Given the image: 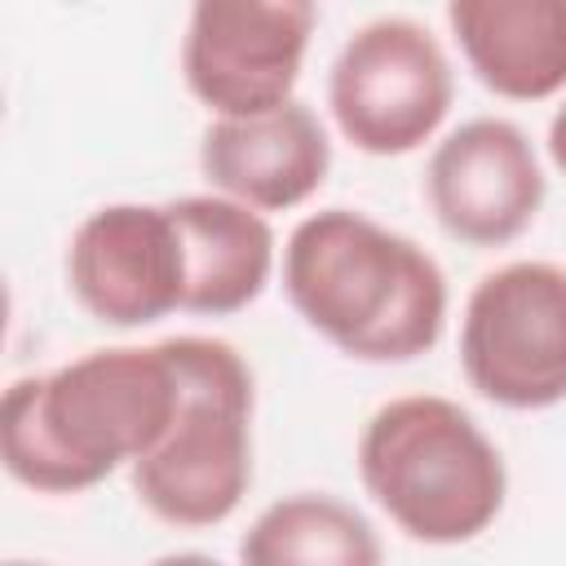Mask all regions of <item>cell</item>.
Listing matches in <instances>:
<instances>
[{"label":"cell","instance_id":"5b68a950","mask_svg":"<svg viewBox=\"0 0 566 566\" xmlns=\"http://www.w3.org/2000/svg\"><path fill=\"white\" fill-rule=\"evenodd\" d=\"M451 102L455 71L442 40L402 13L354 27L327 66V115L371 159H398L433 142Z\"/></svg>","mask_w":566,"mask_h":566},{"label":"cell","instance_id":"4fadbf2b","mask_svg":"<svg viewBox=\"0 0 566 566\" xmlns=\"http://www.w3.org/2000/svg\"><path fill=\"white\" fill-rule=\"evenodd\" d=\"M385 544L371 517L332 491H292L270 500L239 535L248 566H376Z\"/></svg>","mask_w":566,"mask_h":566},{"label":"cell","instance_id":"52a82bcc","mask_svg":"<svg viewBox=\"0 0 566 566\" xmlns=\"http://www.w3.org/2000/svg\"><path fill=\"white\" fill-rule=\"evenodd\" d=\"M318 0H190L181 80L208 115H252L296 97Z\"/></svg>","mask_w":566,"mask_h":566},{"label":"cell","instance_id":"6da1fadb","mask_svg":"<svg viewBox=\"0 0 566 566\" xmlns=\"http://www.w3.org/2000/svg\"><path fill=\"white\" fill-rule=\"evenodd\" d=\"M181 376L164 340L102 345L9 380L0 398V464L35 495H80L133 469L177 416Z\"/></svg>","mask_w":566,"mask_h":566},{"label":"cell","instance_id":"9c48e42d","mask_svg":"<svg viewBox=\"0 0 566 566\" xmlns=\"http://www.w3.org/2000/svg\"><path fill=\"white\" fill-rule=\"evenodd\" d=\"M548 195L531 137L504 115H473L447 128L424 164V199L442 234L469 248L522 239Z\"/></svg>","mask_w":566,"mask_h":566},{"label":"cell","instance_id":"8fae6325","mask_svg":"<svg viewBox=\"0 0 566 566\" xmlns=\"http://www.w3.org/2000/svg\"><path fill=\"white\" fill-rule=\"evenodd\" d=\"M186 248V314L230 318L261 301L279 274V239L270 212H256L230 195L199 190L168 199Z\"/></svg>","mask_w":566,"mask_h":566},{"label":"cell","instance_id":"7a4b0ae2","mask_svg":"<svg viewBox=\"0 0 566 566\" xmlns=\"http://www.w3.org/2000/svg\"><path fill=\"white\" fill-rule=\"evenodd\" d=\"M279 279L296 318L354 363H416L447 332L438 256L358 208L305 212L283 239Z\"/></svg>","mask_w":566,"mask_h":566},{"label":"cell","instance_id":"3957f363","mask_svg":"<svg viewBox=\"0 0 566 566\" xmlns=\"http://www.w3.org/2000/svg\"><path fill=\"white\" fill-rule=\"evenodd\" d=\"M354 464L389 526L429 548L486 535L509 500V464L495 438L447 394L380 402L358 429Z\"/></svg>","mask_w":566,"mask_h":566},{"label":"cell","instance_id":"277c9868","mask_svg":"<svg viewBox=\"0 0 566 566\" xmlns=\"http://www.w3.org/2000/svg\"><path fill=\"white\" fill-rule=\"evenodd\" d=\"M181 398L168 433L128 469L137 504L172 531H212L239 513L252 491L256 376L239 345L203 332L164 340Z\"/></svg>","mask_w":566,"mask_h":566},{"label":"cell","instance_id":"30bf717a","mask_svg":"<svg viewBox=\"0 0 566 566\" xmlns=\"http://www.w3.org/2000/svg\"><path fill=\"white\" fill-rule=\"evenodd\" d=\"M199 172L208 190L256 212H292L323 190L332 137L301 97L252 115H212L199 133Z\"/></svg>","mask_w":566,"mask_h":566},{"label":"cell","instance_id":"ba28073f","mask_svg":"<svg viewBox=\"0 0 566 566\" xmlns=\"http://www.w3.org/2000/svg\"><path fill=\"white\" fill-rule=\"evenodd\" d=\"M62 270L75 305L102 327L137 332L186 314V248L168 199H115L84 212Z\"/></svg>","mask_w":566,"mask_h":566},{"label":"cell","instance_id":"7c38bea8","mask_svg":"<svg viewBox=\"0 0 566 566\" xmlns=\"http://www.w3.org/2000/svg\"><path fill=\"white\" fill-rule=\"evenodd\" d=\"M447 27L486 93L504 102L566 93V0H447Z\"/></svg>","mask_w":566,"mask_h":566},{"label":"cell","instance_id":"8992f818","mask_svg":"<svg viewBox=\"0 0 566 566\" xmlns=\"http://www.w3.org/2000/svg\"><path fill=\"white\" fill-rule=\"evenodd\" d=\"M460 371L500 411L566 402V265L517 256L486 270L460 310Z\"/></svg>","mask_w":566,"mask_h":566},{"label":"cell","instance_id":"5bb4252c","mask_svg":"<svg viewBox=\"0 0 566 566\" xmlns=\"http://www.w3.org/2000/svg\"><path fill=\"white\" fill-rule=\"evenodd\" d=\"M544 150H548V164L566 177V102L553 111L548 119V133H544Z\"/></svg>","mask_w":566,"mask_h":566}]
</instances>
